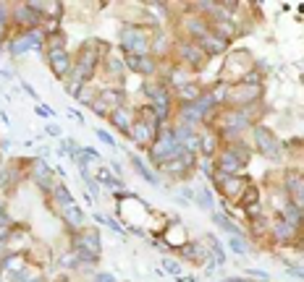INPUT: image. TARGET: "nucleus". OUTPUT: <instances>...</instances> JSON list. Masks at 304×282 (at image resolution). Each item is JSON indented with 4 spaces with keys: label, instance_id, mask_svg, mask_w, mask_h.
I'll return each instance as SVG.
<instances>
[{
    "label": "nucleus",
    "instance_id": "obj_1",
    "mask_svg": "<svg viewBox=\"0 0 304 282\" xmlns=\"http://www.w3.org/2000/svg\"><path fill=\"white\" fill-rule=\"evenodd\" d=\"M254 144H257V149H260V154H265L268 160H278V157H281L278 138L268 128H254Z\"/></svg>",
    "mask_w": 304,
    "mask_h": 282
},
{
    "label": "nucleus",
    "instance_id": "obj_2",
    "mask_svg": "<svg viewBox=\"0 0 304 282\" xmlns=\"http://www.w3.org/2000/svg\"><path fill=\"white\" fill-rule=\"evenodd\" d=\"M121 42H124V47L134 55H147V50H149V39L142 29H124Z\"/></svg>",
    "mask_w": 304,
    "mask_h": 282
},
{
    "label": "nucleus",
    "instance_id": "obj_3",
    "mask_svg": "<svg viewBox=\"0 0 304 282\" xmlns=\"http://www.w3.org/2000/svg\"><path fill=\"white\" fill-rule=\"evenodd\" d=\"M92 68H95V50H87L82 53V58H79V66H76V73H73V84H79L84 76H89L92 73Z\"/></svg>",
    "mask_w": 304,
    "mask_h": 282
},
{
    "label": "nucleus",
    "instance_id": "obj_4",
    "mask_svg": "<svg viewBox=\"0 0 304 282\" xmlns=\"http://www.w3.org/2000/svg\"><path fill=\"white\" fill-rule=\"evenodd\" d=\"M48 58H50V66H53V71H55L58 76H66V73H68L71 60H68V53H66V50L55 47V50H50V53H48Z\"/></svg>",
    "mask_w": 304,
    "mask_h": 282
},
{
    "label": "nucleus",
    "instance_id": "obj_5",
    "mask_svg": "<svg viewBox=\"0 0 304 282\" xmlns=\"http://www.w3.org/2000/svg\"><path fill=\"white\" fill-rule=\"evenodd\" d=\"M149 97H152V105H155V113H158V120H165L168 118V94L165 89H149Z\"/></svg>",
    "mask_w": 304,
    "mask_h": 282
},
{
    "label": "nucleus",
    "instance_id": "obj_6",
    "mask_svg": "<svg viewBox=\"0 0 304 282\" xmlns=\"http://www.w3.org/2000/svg\"><path fill=\"white\" fill-rule=\"evenodd\" d=\"M286 188H288V194L294 196V201H301L304 199V175L291 172V175L286 178Z\"/></svg>",
    "mask_w": 304,
    "mask_h": 282
},
{
    "label": "nucleus",
    "instance_id": "obj_7",
    "mask_svg": "<svg viewBox=\"0 0 304 282\" xmlns=\"http://www.w3.org/2000/svg\"><path fill=\"white\" fill-rule=\"evenodd\" d=\"M244 180L241 178H236V175H228V178H223V191H225V196H231V199H236V196H241V191H244Z\"/></svg>",
    "mask_w": 304,
    "mask_h": 282
},
{
    "label": "nucleus",
    "instance_id": "obj_8",
    "mask_svg": "<svg viewBox=\"0 0 304 282\" xmlns=\"http://www.w3.org/2000/svg\"><path fill=\"white\" fill-rule=\"evenodd\" d=\"M129 66L134 71H139V73H152L155 71V63H152L147 55H129Z\"/></svg>",
    "mask_w": 304,
    "mask_h": 282
},
{
    "label": "nucleus",
    "instance_id": "obj_9",
    "mask_svg": "<svg viewBox=\"0 0 304 282\" xmlns=\"http://www.w3.org/2000/svg\"><path fill=\"white\" fill-rule=\"evenodd\" d=\"M149 136H155V120H139V123H136L134 125V138L136 141H147Z\"/></svg>",
    "mask_w": 304,
    "mask_h": 282
},
{
    "label": "nucleus",
    "instance_id": "obj_10",
    "mask_svg": "<svg viewBox=\"0 0 304 282\" xmlns=\"http://www.w3.org/2000/svg\"><path fill=\"white\" fill-rule=\"evenodd\" d=\"M247 123H249V118H247L244 113H231V115L225 118V131L234 136V131H241Z\"/></svg>",
    "mask_w": 304,
    "mask_h": 282
},
{
    "label": "nucleus",
    "instance_id": "obj_11",
    "mask_svg": "<svg viewBox=\"0 0 304 282\" xmlns=\"http://www.w3.org/2000/svg\"><path fill=\"white\" fill-rule=\"evenodd\" d=\"M241 204H244L247 214H257V212H260V199H257V191H254V188H249V191L241 196Z\"/></svg>",
    "mask_w": 304,
    "mask_h": 282
},
{
    "label": "nucleus",
    "instance_id": "obj_12",
    "mask_svg": "<svg viewBox=\"0 0 304 282\" xmlns=\"http://www.w3.org/2000/svg\"><path fill=\"white\" fill-rule=\"evenodd\" d=\"M110 120L118 125L121 131H131V113H126V110H116V113H110Z\"/></svg>",
    "mask_w": 304,
    "mask_h": 282
},
{
    "label": "nucleus",
    "instance_id": "obj_13",
    "mask_svg": "<svg viewBox=\"0 0 304 282\" xmlns=\"http://www.w3.org/2000/svg\"><path fill=\"white\" fill-rule=\"evenodd\" d=\"M32 44H40V34H34V31H32V34H24L21 39L13 42V53H26Z\"/></svg>",
    "mask_w": 304,
    "mask_h": 282
},
{
    "label": "nucleus",
    "instance_id": "obj_14",
    "mask_svg": "<svg viewBox=\"0 0 304 282\" xmlns=\"http://www.w3.org/2000/svg\"><path fill=\"white\" fill-rule=\"evenodd\" d=\"M63 212H66V219H68V225H71V227H82V222H84V214H82V209L76 207V204L66 207Z\"/></svg>",
    "mask_w": 304,
    "mask_h": 282
},
{
    "label": "nucleus",
    "instance_id": "obj_15",
    "mask_svg": "<svg viewBox=\"0 0 304 282\" xmlns=\"http://www.w3.org/2000/svg\"><path fill=\"white\" fill-rule=\"evenodd\" d=\"M241 165H244V160H236L234 152L223 154V160H220V170H223V172H236Z\"/></svg>",
    "mask_w": 304,
    "mask_h": 282
},
{
    "label": "nucleus",
    "instance_id": "obj_16",
    "mask_svg": "<svg viewBox=\"0 0 304 282\" xmlns=\"http://www.w3.org/2000/svg\"><path fill=\"white\" fill-rule=\"evenodd\" d=\"M181 55H184V58L192 63V66H200V63H202V50H200V47L184 44V47H181Z\"/></svg>",
    "mask_w": 304,
    "mask_h": 282
},
{
    "label": "nucleus",
    "instance_id": "obj_17",
    "mask_svg": "<svg viewBox=\"0 0 304 282\" xmlns=\"http://www.w3.org/2000/svg\"><path fill=\"white\" fill-rule=\"evenodd\" d=\"M16 16H19V21H21V24H29V26H34V24H37V16H34V8H32V6H21Z\"/></svg>",
    "mask_w": 304,
    "mask_h": 282
},
{
    "label": "nucleus",
    "instance_id": "obj_18",
    "mask_svg": "<svg viewBox=\"0 0 304 282\" xmlns=\"http://www.w3.org/2000/svg\"><path fill=\"white\" fill-rule=\"evenodd\" d=\"M212 222H215L218 227H223V230H228L231 235H239V227L231 222V219H225V214H212Z\"/></svg>",
    "mask_w": 304,
    "mask_h": 282
},
{
    "label": "nucleus",
    "instance_id": "obj_19",
    "mask_svg": "<svg viewBox=\"0 0 304 282\" xmlns=\"http://www.w3.org/2000/svg\"><path fill=\"white\" fill-rule=\"evenodd\" d=\"M34 178H37V183H40L42 188H50V170L45 167L42 162H37V170H34Z\"/></svg>",
    "mask_w": 304,
    "mask_h": 282
},
{
    "label": "nucleus",
    "instance_id": "obj_20",
    "mask_svg": "<svg viewBox=\"0 0 304 282\" xmlns=\"http://www.w3.org/2000/svg\"><path fill=\"white\" fill-rule=\"evenodd\" d=\"M283 222H288L291 227H296L301 222V212L296 209V204H288V207H286V219H283Z\"/></svg>",
    "mask_w": 304,
    "mask_h": 282
},
{
    "label": "nucleus",
    "instance_id": "obj_21",
    "mask_svg": "<svg viewBox=\"0 0 304 282\" xmlns=\"http://www.w3.org/2000/svg\"><path fill=\"white\" fill-rule=\"evenodd\" d=\"M131 162H134V167H136V170H139V175H142V178H144L147 183H158V178H155V175H152V172L147 170V165H144V162L139 160V157H134V160H131Z\"/></svg>",
    "mask_w": 304,
    "mask_h": 282
},
{
    "label": "nucleus",
    "instance_id": "obj_22",
    "mask_svg": "<svg viewBox=\"0 0 304 282\" xmlns=\"http://www.w3.org/2000/svg\"><path fill=\"white\" fill-rule=\"evenodd\" d=\"M294 230H296V227H291L288 222H283V219H281V222L276 225V238H281V241H288V238L294 235Z\"/></svg>",
    "mask_w": 304,
    "mask_h": 282
},
{
    "label": "nucleus",
    "instance_id": "obj_23",
    "mask_svg": "<svg viewBox=\"0 0 304 282\" xmlns=\"http://www.w3.org/2000/svg\"><path fill=\"white\" fill-rule=\"evenodd\" d=\"M205 47H207V53H220L225 47V42L218 37H205Z\"/></svg>",
    "mask_w": 304,
    "mask_h": 282
},
{
    "label": "nucleus",
    "instance_id": "obj_24",
    "mask_svg": "<svg viewBox=\"0 0 304 282\" xmlns=\"http://www.w3.org/2000/svg\"><path fill=\"white\" fill-rule=\"evenodd\" d=\"M55 199H58V204H63V209H66V207H71V204H73L71 194L66 191L63 185H60V188H55Z\"/></svg>",
    "mask_w": 304,
    "mask_h": 282
},
{
    "label": "nucleus",
    "instance_id": "obj_25",
    "mask_svg": "<svg viewBox=\"0 0 304 282\" xmlns=\"http://www.w3.org/2000/svg\"><path fill=\"white\" fill-rule=\"evenodd\" d=\"M231 248L236 251V254H244V251H247L244 241H241V235H234V238H231Z\"/></svg>",
    "mask_w": 304,
    "mask_h": 282
},
{
    "label": "nucleus",
    "instance_id": "obj_26",
    "mask_svg": "<svg viewBox=\"0 0 304 282\" xmlns=\"http://www.w3.org/2000/svg\"><path fill=\"white\" fill-rule=\"evenodd\" d=\"M212 147H215V138H212V133H205V141H202L205 154H210V152H212Z\"/></svg>",
    "mask_w": 304,
    "mask_h": 282
},
{
    "label": "nucleus",
    "instance_id": "obj_27",
    "mask_svg": "<svg viewBox=\"0 0 304 282\" xmlns=\"http://www.w3.org/2000/svg\"><path fill=\"white\" fill-rule=\"evenodd\" d=\"M97 136H100V138L105 141V144H110V147H116V138H113V136H110L108 131H97Z\"/></svg>",
    "mask_w": 304,
    "mask_h": 282
},
{
    "label": "nucleus",
    "instance_id": "obj_28",
    "mask_svg": "<svg viewBox=\"0 0 304 282\" xmlns=\"http://www.w3.org/2000/svg\"><path fill=\"white\" fill-rule=\"evenodd\" d=\"M37 113H40L42 118H50V115H53V110H50L48 105H37Z\"/></svg>",
    "mask_w": 304,
    "mask_h": 282
},
{
    "label": "nucleus",
    "instance_id": "obj_29",
    "mask_svg": "<svg viewBox=\"0 0 304 282\" xmlns=\"http://www.w3.org/2000/svg\"><path fill=\"white\" fill-rule=\"evenodd\" d=\"M288 272H291L294 277H301V279H304V269H301V266H291V264H288Z\"/></svg>",
    "mask_w": 304,
    "mask_h": 282
},
{
    "label": "nucleus",
    "instance_id": "obj_30",
    "mask_svg": "<svg viewBox=\"0 0 304 282\" xmlns=\"http://www.w3.org/2000/svg\"><path fill=\"white\" fill-rule=\"evenodd\" d=\"M165 269L173 272V274H178V264H176V261H165Z\"/></svg>",
    "mask_w": 304,
    "mask_h": 282
},
{
    "label": "nucleus",
    "instance_id": "obj_31",
    "mask_svg": "<svg viewBox=\"0 0 304 282\" xmlns=\"http://www.w3.org/2000/svg\"><path fill=\"white\" fill-rule=\"evenodd\" d=\"M84 183H87L89 188H92V194H97V183H95L92 178H89V175H84Z\"/></svg>",
    "mask_w": 304,
    "mask_h": 282
},
{
    "label": "nucleus",
    "instance_id": "obj_32",
    "mask_svg": "<svg viewBox=\"0 0 304 282\" xmlns=\"http://www.w3.org/2000/svg\"><path fill=\"white\" fill-rule=\"evenodd\" d=\"M97 282H116V279H113L110 274H100V277H97Z\"/></svg>",
    "mask_w": 304,
    "mask_h": 282
},
{
    "label": "nucleus",
    "instance_id": "obj_33",
    "mask_svg": "<svg viewBox=\"0 0 304 282\" xmlns=\"http://www.w3.org/2000/svg\"><path fill=\"white\" fill-rule=\"evenodd\" d=\"M228 282H244V279H228Z\"/></svg>",
    "mask_w": 304,
    "mask_h": 282
},
{
    "label": "nucleus",
    "instance_id": "obj_34",
    "mask_svg": "<svg viewBox=\"0 0 304 282\" xmlns=\"http://www.w3.org/2000/svg\"><path fill=\"white\" fill-rule=\"evenodd\" d=\"M0 217H3V207H0Z\"/></svg>",
    "mask_w": 304,
    "mask_h": 282
}]
</instances>
